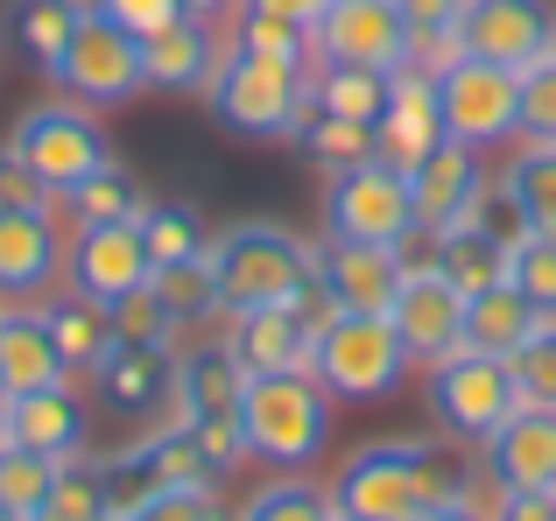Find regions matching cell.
Listing matches in <instances>:
<instances>
[{
    "label": "cell",
    "instance_id": "9c48e42d",
    "mask_svg": "<svg viewBox=\"0 0 556 521\" xmlns=\"http://www.w3.org/2000/svg\"><path fill=\"white\" fill-rule=\"evenodd\" d=\"M50 78H56L64 99H78V106H92V113L127 106L135 92H149V78H141V36H127L106 14H85V22L71 28V50L50 64Z\"/></svg>",
    "mask_w": 556,
    "mask_h": 521
},
{
    "label": "cell",
    "instance_id": "e575fe53",
    "mask_svg": "<svg viewBox=\"0 0 556 521\" xmlns=\"http://www.w3.org/2000/svg\"><path fill=\"white\" fill-rule=\"evenodd\" d=\"M240 521H339V500H331V486L303 480V472H282V480H268L247 500Z\"/></svg>",
    "mask_w": 556,
    "mask_h": 521
},
{
    "label": "cell",
    "instance_id": "681fc988",
    "mask_svg": "<svg viewBox=\"0 0 556 521\" xmlns=\"http://www.w3.org/2000/svg\"><path fill=\"white\" fill-rule=\"evenodd\" d=\"M106 22H121L127 36H155V28H169V22H184V0H106Z\"/></svg>",
    "mask_w": 556,
    "mask_h": 521
},
{
    "label": "cell",
    "instance_id": "4fadbf2b",
    "mask_svg": "<svg viewBox=\"0 0 556 521\" xmlns=\"http://www.w3.org/2000/svg\"><path fill=\"white\" fill-rule=\"evenodd\" d=\"M451 56H479L501 71H535L556 56V14L549 0H465L451 28Z\"/></svg>",
    "mask_w": 556,
    "mask_h": 521
},
{
    "label": "cell",
    "instance_id": "836d02e7",
    "mask_svg": "<svg viewBox=\"0 0 556 521\" xmlns=\"http://www.w3.org/2000/svg\"><path fill=\"white\" fill-rule=\"evenodd\" d=\"M507 254H515V247H501V240H486V233H465V226L437 233V260H444V275L465 289V296L507 282Z\"/></svg>",
    "mask_w": 556,
    "mask_h": 521
},
{
    "label": "cell",
    "instance_id": "bcb514c9",
    "mask_svg": "<svg viewBox=\"0 0 556 521\" xmlns=\"http://www.w3.org/2000/svg\"><path fill=\"white\" fill-rule=\"evenodd\" d=\"M42 205H56V191L14 155V141H0V212H42Z\"/></svg>",
    "mask_w": 556,
    "mask_h": 521
},
{
    "label": "cell",
    "instance_id": "d4e9b609",
    "mask_svg": "<svg viewBox=\"0 0 556 521\" xmlns=\"http://www.w3.org/2000/svg\"><path fill=\"white\" fill-rule=\"evenodd\" d=\"M71 381L64 359L50 345V325H42V303H0V395H36V387Z\"/></svg>",
    "mask_w": 556,
    "mask_h": 521
},
{
    "label": "cell",
    "instance_id": "b9f144b4",
    "mask_svg": "<svg viewBox=\"0 0 556 521\" xmlns=\"http://www.w3.org/2000/svg\"><path fill=\"white\" fill-rule=\"evenodd\" d=\"M507 282H515L543 317H556V240L549 233H521L515 254H507Z\"/></svg>",
    "mask_w": 556,
    "mask_h": 521
},
{
    "label": "cell",
    "instance_id": "3957f363",
    "mask_svg": "<svg viewBox=\"0 0 556 521\" xmlns=\"http://www.w3.org/2000/svg\"><path fill=\"white\" fill-rule=\"evenodd\" d=\"M240 430H247V458H261V466H275V472L317 466L331 444V387L311 367L247 373Z\"/></svg>",
    "mask_w": 556,
    "mask_h": 521
},
{
    "label": "cell",
    "instance_id": "5b68a950",
    "mask_svg": "<svg viewBox=\"0 0 556 521\" xmlns=\"http://www.w3.org/2000/svg\"><path fill=\"white\" fill-rule=\"evenodd\" d=\"M408 367H416V359H408L402 331H394L388 317H374V310H331L325 325H317V339H311V373L345 402L394 395V387L408 381Z\"/></svg>",
    "mask_w": 556,
    "mask_h": 521
},
{
    "label": "cell",
    "instance_id": "ac0fdd59",
    "mask_svg": "<svg viewBox=\"0 0 556 521\" xmlns=\"http://www.w3.org/2000/svg\"><path fill=\"white\" fill-rule=\"evenodd\" d=\"M402 268H408L402 247H367V240H325L317 247V282H325L331 310L388 317L394 289H402Z\"/></svg>",
    "mask_w": 556,
    "mask_h": 521
},
{
    "label": "cell",
    "instance_id": "d590c367",
    "mask_svg": "<svg viewBox=\"0 0 556 521\" xmlns=\"http://www.w3.org/2000/svg\"><path fill=\"white\" fill-rule=\"evenodd\" d=\"M106 317H113V339L121 345H149V353H177V331H184V317L169 310L155 289H135V296H121V303H106Z\"/></svg>",
    "mask_w": 556,
    "mask_h": 521
},
{
    "label": "cell",
    "instance_id": "c3c4849f",
    "mask_svg": "<svg viewBox=\"0 0 556 521\" xmlns=\"http://www.w3.org/2000/svg\"><path fill=\"white\" fill-rule=\"evenodd\" d=\"M127 521H226V514H218L212 486H184V494H163V500H149V508H135Z\"/></svg>",
    "mask_w": 556,
    "mask_h": 521
},
{
    "label": "cell",
    "instance_id": "11a10c76",
    "mask_svg": "<svg viewBox=\"0 0 556 521\" xmlns=\"http://www.w3.org/2000/svg\"><path fill=\"white\" fill-rule=\"evenodd\" d=\"M64 8H71V14H78V22H85V14H99V8H106V0H64Z\"/></svg>",
    "mask_w": 556,
    "mask_h": 521
},
{
    "label": "cell",
    "instance_id": "ee69618b",
    "mask_svg": "<svg viewBox=\"0 0 556 521\" xmlns=\"http://www.w3.org/2000/svg\"><path fill=\"white\" fill-rule=\"evenodd\" d=\"M408 22V36H416V64H451V28H458V8L465 0H394Z\"/></svg>",
    "mask_w": 556,
    "mask_h": 521
},
{
    "label": "cell",
    "instance_id": "ab89813d",
    "mask_svg": "<svg viewBox=\"0 0 556 521\" xmlns=\"http://www.w3.org/2000/svg\"><path fill=\"white\" fill-rule=\"evenodd\" d=\"M8 22H14V42H22V50L36 56L42 71H50L56 56L71 50V28H78V14H71L64 0H14Z\"/></svg>",
    "mask_w": 556,
    "mask_h": 521
},
{
    "label": "cell",
    "instance_id": "1f68e13d",
    "mask_svg": "<svg viewBox=\"0 0 556 521\" xmlns=\"http://www.w3.org/2000/svg\"><path fill=\"white\" fill-rule=\"evenodd\" d=\"M311 99L317 113H339V120H380L388 106V78L380 71H359V64H317L311 71Z\"/></svg>",
    "mask_w": 556,
    "mask_h": 521
},
{
    "label": "cell",
    "instance_id": "f907efd6",
    "mask_svg": "<svg viewBox=\"0 0 556 521\" xmlns=\"http://www.w3.org/2000/svg\"><path fill=\"white\" fill-rule=\"evenodd\" d=\"M247 14H268V22H296V28H317V14L331 8V0H240Z\"/></svg>",
    "mask_w": 556,
    "mask_h": 521
},
{
    "label": "cell",
    "instance_id": "44dd1931",
    "mask_svg": "<svg viewBox=\"0 0 556 521\" xmlns=\"http://www.w3.org/2000/svg\"><path fill=\"white\" fill-rule=\"evenodd\" d=\"M486 466L507 494L556 500V409H529V402H521L501 423V437L486 444Z\"/></svg>",
    "mask_w": 556,
    "mask_h": 521
},
{
    "label": "cell",
    "instance_id": "db71d44e",
    "mask_svg": "<svg viewBox=\"0 0 556 521\" xmlns=\"http://www.w3.org/2000/svg\"><path fill=\"white\" fill-rule=\"evenodd\" d=\"M422 521H486V514H479V508H465V500H458V508H437V514H422Z\"/></svg>",
    "mask_w": 556,
    "mask_h": 521
},
{
    "label": "cell",
    "instance_id": "60d3db41",
    "mask_svg": "<svg viewBox=\"0 0 556 521\" xmlns=\"http://www.w3.org/2000/svg\"><path fill=\"white\" fill-rule=\"evenodd\" d=\"M232 50H247V56H275V64H303V71H317V56H311V28H296V22H268V14H232Z\"/></svg>",
    "mask_w": 556,
    "mask_h": 521
},
{
    "label": "cell",
    "instance_id": "8d00e7d4",
    "mask_svg": "<svg viewBox=\"0 0 556 521\" xmlns=\"http://www.w3.org/2000/svg\"><path fill=\"white\" fill-rule=\"evenodd\" d=\"M149 289L184 317V325H198V317H218V275H212V254H190V260H169V268H155Z\"/></svg>",
    "mask_w": 556,
    "mask_h": 521
},
{
    "label": "cell",
    "instance_id": "5bb4252c",
    "mask_svg": "<svg viewBox=\"0 0 556 521\" xmlns=\"http://www.w3.org/2000/svg\"><path fill=\"white\" fill-rule=\"evenodd\" d=\"M388 325L402 331L408 359H422V367H437L444 353L465 345V289L444 275L437 254H422V260L402 268V289H394V303H388Z\"/></svg>",
    "mask_w": 556,
    "mask_h": 521
},
{
    "label": "cell",
    "instance_id": "603a6c76",
    "mask_svg": "<svg viewBox=\"0 0 556 521\" xmlns=\"http://www.w3.org/2000/svg\"><path fill=\"white\" fill-rule=\"evenodd\" d=\"M479 183H486V169H479V149H472V141H451V135H444L416 169H408V191H416L422 233H444V226L479 198Z\"/></svg>",
    "mask_w": 556,
    "mask_h": 521
},
{
    "label": "cell",
    "instance_id": "8fae6325",
    "mask_svg": "<svg viewBox=\"0 0 556 521\" xmlns=\"http://www.w3.org/2000/svg\"><path fill=\"white\" fill-rule=\"evenodd\" d=\"M106 480H113V521H127L135 508L163 494H184V486H218L212 458L198 452L190 423H155L149 437H135L121 458H106Z\"/></svg>",
    "mask_w": 556,
    "mask_h": 521
},
{
    "label": "cell",
    "instance_id": "7402d4cb",
    "mask_svg": "<svg viewBox=\"0 0 556 521\" xmlns=\"http://www.w3.org/2000/svg\"><path fill=\"white\" fill-rule=\"evenodd\" d=\"M218 56H226L218 28H204V22L184 14V22L141 36V78H149V92H212Z\"/></svg>",
    "mask_w": 556,
    "mask_h": 521
},
{
    "label": "cell",
    "instance_id": "816d5d0a",
    "mask_svg": "<svg viewBox=\"0 0 556 521\" xmlns=\"http://www.w3.org/2000/svg\"><path fill=\"white\" fill-rule=\"evenodd\" d=\"M501 521H556V500H543V494H507L501 500Z\"/></svg>",
    "mask_w": 556,
    "mask_h": 521
},
{
    "label": "cell",
    "instance_id": "9a60e30c",
    "mask_svg": "<svg viewBox=\"0 0 556 521\" xmlns=\"http://www.w3.org/2000/svg\"><path fill=\"white\" fill-rule=\"evenodd\" d=\"M64 282L92 303H121L155 282V254L141 226H78L64 247Z\"/></svg>",
    "mask_w": 556,
    "mask_h": 521
},
{
    "label": "cell",
    "instance_id": "7c38bea8",
    "mask_svg": "<svg viewBox=\"0 0 556 521\" xmlns=\"http://www.w3.org/2000/svg\"><path fill=\"white\" fill-rule=\"evenodd\" d=\"M311 56L317 64H359V71H394L416 64V36H408L394 0H331L311 28Z\"/></svg>",
    "mask_w": 556,
    "mask_h": 521
},
{
    "label": "cell",
    "instance_id": "f6af8a7d",
    "mask_svg": "<svg viewBox=\"0 0 556 521\" xmlns=\"http://www.w3.org/2000/svg\"><path fill=\"white\" fill-rule=\"evenodd\" d=\"M521 135L556 141V56H543L535 71H521Z\"/></svg>",
    "mask_w": 556,
    "mask_h": 521
},
{
    "label": "cell",
    "instance_id": "f546056e",
    "mask_svg": "<svg viewBox=\"0 0 556 521\" xmlns=\"http://www.w3.org/2000/svg\"><path fill=\"white\" fill-rule=\"evenodd\" d=\"M36 521H113V480H106V458H64L56 466L50 500L36 508Z\"/></svg>",
    "mask_w": 556,
    "mask_h": 521
},
{
    "label": "cell",
    "instance_id": "6da1fadb",
    "mask_svg": "<svg viewBox=\"0 0 556 521\" xmlns=\"http://www.w3.org/2000/svg\"><path fill=\"white\" fill-rule=\"evenodd\" d=\"M465 494H472V466L430 437L359 444L331 480V500L353 521H422L437 508H458Z\"/></svg>",
    "mask_w": 556,
    "mask_h": 521
},
{
    "label": "cell",
    "instance_id": "2e32d148",
    "mask_svg": "<svg viewBox=\"0 0 556 521\" xmlns=\"http://www.w3.org/2000/svg\"><path fill=\"white\" fill-rule=\"evenodd\" d=\"M64 247L56 205L42 212H0V303H36L64 282Z\"/></svg>",
    "mask_w": 556,
    "mask_h": 521
},
{
    "label": "cell",
    "instance_id": "680465c9",
    "mask_svg": "<svg viewBox=\"0 0 556 521\" xmlns=\"http://www.w3.org/2000/svg\"><path fill=\"white\" fill-rule=\"evenodd\" d=\"M339 521H353V514H339Z\"/></svg>",
    "mask_w": 556,
    "mask_h": 521
},
{
    "label": "cell",
    "instance_id": "484cf974",
    "mask_svg": "<svg viewBox=\"0 0 556 521\" xmlns=\"http://www.w3.org/2000/svg\"><path fill=\"white\" fill-rule=\"evenodd\" d=\"M247 395V367L218 345H198V353L177 359V402H169V423H198V416H240Z\"/></svg>",
    "mask_w": 556,
    "mask_h": 521
},
{
    "label": "cell",
    "instance_id": "ba28073f",
    "mask_svg": "<svg viewBox=\"0 0 556 521\" xmlns=\"http://www.w3.org/2000/svg\"><path fill=\"white\" fill-rule=\"evenodd\" d=\"M14 155H22L28 169H36L42 183H50L56 198L71 191V183H85L92 169L113 163L106 149V127H99L92 106H78V99H42V106H28L22 120H14Z\"/></svg>",
    "mask_w": 556,
    "mask_h": 521
},
{
    "label": "cell",
    "instance_id": "d6986e66",
    "mask_svg": "<svg viewBox=\"0 0 556 521\" xmlns=\"http://www.w3.org/2000/svg\"><path fill=\"white\" fill-rule=\"evenodd\" d=\"M325 317L296 310V303H268V310H240L226 317V353L240 359L247 373H289L311 367V339Z\"/></svg>",
    "mask_w": 556,
    "mask_h": 521
},
{
    "label": "cell",
    "instance_id": "cb8c5ba5",
    "mask_svg": "<svg viewBox=\"0 0 556 521\" xmlns=\"http://www.w3.org/2000/svg\"><path fill=\"white\" fill-rule=\"evenodd\" d=\"M92 395L113 416H163L177 402V353H149V345H113L106 367L92 373Z\"/></svg>",
    "mask_w": 556,
    "mask_h": 521
},
{
    "label": "cell",
    "instance_id": "7bdbcfd3",
    "mask_svg": "<svg viewBox=\"0 0 556 521\" xmlns=\"http://www.w3.org/2000/svg\"><path fill=\"white\" fill-rule=\"evenodd\" d=\"M507 367H515V387H521L529 409H556V317H543V325L529 331V345H521Z\"/></svg>",
    "mask_w": 556,
    "mask_h": 521
},
{
    "label": "cell",
    "instance_id": "6f0895ef",
    "mask_svg": "<svg viewBox=\"0 0 556 521\" xmlns=\"http://www.w3.org/2000/svg\"><path fill=\"white\" fill-rule=\"evenodd\" d=\"M0 521H22V514H14V508H0Z\"/></svg>",
    "mask_w": 556,
    "mask_h": 521
},
{
    "label": "cell",
    "instance_id": "9f6ffc18",
    "mask_svg": "<svg viewBox=\"0 0 556 521\" xmlns=\"http://www.w3.org/2000/svg\"><path fill=\"white\" fill-rule=\"evenodd\" d=\"M0 437H8V395H0Z\"/></svg>",
    "mask_w": 556,
    "mask_h": 521
},
{
    "label": "cell",
    "instance_id": "74e56055",
    "mask_svg": "<svg viewBox=\"0 0 556 521\" xmlns=\"http://www.w3.org/2000/svg\"><path fill=\"white\" fill-rule=\"evenodd\" d=\"M50 486H56V458L22 452V444L0 437V508H14L22 521H36V508L50 500Z\"/></svg>",
    "mask_w": 556,
    "mask_h": 521
},
{
    "label": "cell",
    "instance_id": "8992f818",
    "mask_svg": "<svg viewBox=\"0 0 556 521\" xmlns=\"http://www.w3.org/2000/svg\"><path fill=\"white\" fill-rule=\"evenodd\" d=\"M515 409H521V387H515V367H507V359L458 345V353H444L430 367V416L451 430V437L493 444Z\"/></svg>",
    "mask_w": 556,
    "mask_h": 521
},
{
    "label": "cell",
    "instance_id": "83f0119b",
    "mask_svg": "<svg viewBox=\"0 0 556 521\" xmlns=\"http://www.w3.org/2000/svg\"><path fill=\"white\" fill-rule=\"evenodd\" d=\"M535 325H543V310H535L515 282H493V289H479V296H465V345H472V353L515 359Z\"/></svg>",
    "mask_w": 556,
    "mask_h": 521
},
{
    "label": "cell",
    "instance_id": "52a82bcc",
    "mask_svg": "<svg viewBox=\"0 0 556 521\" xmlns=\"http://www.w3.org/2000/svg\"><path fill=\"white\" fill-rule=\"evenodd\" d=\"M325 226L331 240H367V247H408L422 233L416 219V191H408V169L394 163H359V169H339L325 191Z\"/></svg>",
    "mask_w": 556,
    "mask_h": 521
},
{
    "label": "cell",
    "instance_id": "7a4b0ae2",
    "mask_svg": "<svg viewBox=\"0 0 556 521\" xmlns=\"http://www.w3.org/2000/svg\"><path fill=\"white\" fill-rule=\"evenodd\" d=\"M212 275H218V317L268 310V303H296L311 317H331V296L317 282V247L275 219H240L212 233Z\"/></svg>",
    "mask_w": 556,
    "mask_h": 521
},
{
    "label": "cell",
    "instance_id": "f35d334b",
    "mask_svg": "<svg viewBox=\"0 0 556 521\" xmlns=\"http://www.w3.org/2000/svg\"><path fill=\"white\" fill-rule=\"evenodd\" d=\"M141 240H149V254H155V268H169V260H190V254H204L212 240H204V219L190 205H163V198H149V212H141Z\"/></svg>",
    "mask_w": 556,
    "mask_h": 521
},
{
    "label": "cell",
    "instance_id": "4316f807",
    "mask_svg": "<svg viewBox=\"0 0 556 521\" xmlns=\"http://www.w3.org/2000/svg\"><path fill=\"white\" fill-rule=\"evenodd\" d=\"M42 325H50V345H56V359H64V373H99L106 353L121 345V339H113L106 303L78 296V289H64V296L42 303Z\"/></svg>",
    "mask_w": 556,
    "mask_h": 521
},
{
    "label": "cell",
    "instance_id": "e0dca14e",
    "mask_svg": "<svg viewBox=\"0 0 556 521\" xmlns=\"http://www.w3.org/2000/svg\"><path fill=\"white\" fill-rule=\"evenodd\" d=\"M374 141H380V163L394 169H416L422 155L444 141V113H437V71L430 64H408L388 78V106L374 120Z\"/></svg>",
    "mask_w": 556,
    "mask_h": 521
},
{
    "label": "cell",
    "instance_id": "4dcf8cb0",
    "mask_svg": "<svg viewBox=\"0 0 556 521\" xmlns=\"http://www.w3.org/2000/svg\"><path fill=\"white\" fill-rule=\"evenodd\" d=\"M501 183H507V198L521 205V226L556 240V141H529V149L507 163Z\"/></svg>",
    "mask_w": 556,
    "mask_h": 521
},
{
    "label": "cell",
    "instance_id": "d6a6232c",
    "mask_svg": "<svg viewBox=\"0 0 556 521\" xmlns=\"http://www.w3.org/2000/svg\"><path fill=\"white\" fill-rule=\"evenodd\" d=\"M303 155H311L325 177H339V169H359V163H374L380 155V141H374V127L367 120H339V113H311V127H303Z\"/></svg>",
    "mask_w": 556,
    "mask_h": 521
},
{
    "label": "cell",
    "instance_id": "f5cc1de1",
    "mask_svg": "<svg viewBox=\"0 0 556 521\" xmlns=\"http://www.w3.org/2000/svg\"><path fill=\"white\" fill-rule=\"evenodd\" d=\"M184 14H190V22H204V28H218V22L240 14V0H184Z\"/></svg>",
    "mask_w": 556,
    "mask_h": 521
},
{
    "label": "cell",
    "instance_id": "ffe728a7",
    "mask_svg": "<svg viewBox=\"0 0 556 521\" xmlns=\"http://www.w3.org/2000/svg\"><path fill=\"white\" fill-rule=\"evenodd\" d=\"M8 444H22V452H42V458H85V444H92V416H85V395L71 381L56 387H36V395H14L8 402Z\"/></svg>",
    "mask_w": 556,
    "mask_h": 521
},
{
    "label": "cell",
    "instance_id": "f1b7e54d",
    "mask_svg": "<svg viewBox=\"0 0 556 521\" xmlns=\"http://www.w3.org/2000/svg\"><path fill=\"white\" fill-rule=\"evenodd\" d=\"M56 205L71 212V226H135L141 212H149V191H141L135 169L106 163V169H92L85 183H71Z\"/></svg>",
    "mask_w": 556,
    "mask_h": 521
},
{
    "label": "cell",
    "instance_id": "7dc6e473",
    "mask_svg": "<svg viewBox=\"0 0 556 521\" xmlns=\"http://www.w3.org/2000/svg\"><path fill=\"white\" fill-rule=\"evenodd\" d=\"M190 437H198V452L212 458V472H232L247 458V430H240V416H198L190 423Z\"/></svg>",
    "mask_w": 556,
    "mask_h": 521
},
{
    "label": "cell",
    "instance_id": "277c9868",
    "mask_svg": "<svg viewBox=\"0 0 556 521\" xmlns=\"http://www.w3.org/2000/svg\"><path fill=\"white\" fill-rule=\"evenodd\" d=\"M212 113L247 141H296L311 127L317 99H311V71L303 64H275V56H247L226 42L212 71Z\"/></svg>",
    "mask_w": 556,
    "mask_h": 521
},
{
    "label": "cell",
    "instance_id": "30bf717a",
    "mask_svg": "<svg viewBox=\"0 0 556 521\" xmlns=\"http://www.w3.org/2000/svg\"><path fill=\"white\" fill-rule=\"evenodd\" d=\"M437 113H444L451 141H472V149L515 141L521 135V71L451 56V64H437Z\"/></svg>",
    "mask_w": 556,
    "mask_h": 521
}]
</instances>
